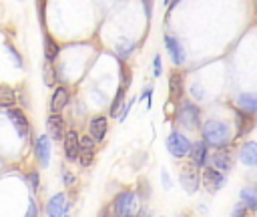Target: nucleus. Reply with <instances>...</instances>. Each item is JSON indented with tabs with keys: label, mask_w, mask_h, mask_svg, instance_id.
Returning a JSON list of instances; mask_svg holds the SVG:
<instances>
[{
	"label": "nucleus",
	"mask_w": 257,
	"mask_h": 217,
	"mask_svg": "<svg viewBox=\"0 0 257 217\" xmlns=\"http://www.w3.org/2000/svg\"><path fill=\"white\" fill-rule=\"evenodd\" d=\"M203 181H205V187L209 191H219L223 187V183H225V177L221 173H217L213 167H207L203 171Z\"/></svg>",
	"instance_id": "12"
},
{
	"label": "nucleus",
	"mask_w": 257,
	"mask_h": 217,
	"mask_svg": "<svg viewBox=\"0 0 257 217\" xmlns=\"http://www.w3.org/2000/svg\"><path fill=\"white\" fill-rule=\"evenodd\" d=\"M239 159H241V163H245V165L253 167V165L257 163V145H255L253 141H251V143H245V145L241 147Z\"/></svg>",
	"instance_id": "18"
},
{
	"label": "nucleus",
	"mask_w": 257,
	"mask_h": 217,
	"mask_svg": "<svg viewBox=\"0 0 257 217\" xmlns=\"http://www.w3.org/2000/svg\"><path fill=\"white\" fill-rule=\"evenodd\" d=\"M133 76H131V68H126L124 62H120V90H124L131 84Z\"/></svg>",
	"instance_id": "24"
},
{
	"label": "nucleus",
	"mask_w": 257,
	"mask_h": 217,
	"mask_svg": "<svg viewBox=\"0 0 257 217\" xmlns=\"http://www.w3.org/2000/svg\"><path fill=\"white\" fill-rule=\"evenodd\" d=\"M167 149H169V153H171L175 159H181V157H185V155L189 153L191 143H189V139H187L185 135H181L179 131H173V133L169 135V139H167Z\"/></svg>",
	"instance_id": "3"
},
{
	"label": "nucleus",
	"mask_w": 257,
	"mask_h": 217,
	"mask_svg": "<svg viewBox=\"0 0 257 217\" xmlns=\"http://www.w3.org/2000/svg\"><path fill=\"white\" fill-rule=\"evenodd\" d=\"M98 217H114V215H112V207H104V209H100Z\"/></svg>",
	"instance_id": "31"
},
{
	"label": "nucleus",
	"mask_w": 257,
	"mask_h": 217,
	"mask_svg": "<svg viewBox=\"0 0 257 217\" xmlns=\"http://www.w3.org/2000/svg\"><path fill=\"white\" fill-rule=\"evenodd\" d=\"M187 155L191 157V163H193V165H199V167L205 165V161H207V147H205V143H203V141L193 143Z\"/></svg>",
	"instance_id": "16"
},
{
	"label": "nucleus",
	"mask_w": 257,
	"mask_h": 217,
	"mask_svg": "<svg viewBox=\"0 0 257 217\" xmlns=\"http://www.w3.org/2000/svg\"><path fill=\"white\" fill-rule=\"evenodd\" d=\"M153 66H155V76H161V70H163V62H161V54H157V56H155V62H153Z\"/></svg>",
	"instance_id": "28"
},
{
	"label": "nucleus",
	"mask_w": 257,
	"mask_h": 217,
	"mask_svg": "<svg viewBox=\"0 0 257 217\" xmlns=\"http://www.w3.org/2000/svg\"><path fill=\"white\" fill-rule=\"evenodd\" d=\"M116 48H118V54H120V60H124V58H126V56H128V54L133 52V44H131V42L126 44V40H120V42L116 44Z\"/></svg>",
	"instance_id": "25"
},
{
	"label": "nucleus",
	"mask_w": 257,
	"mask_h": 217,
	"mask_svg": "<svg viewBox=\"0 0 257 217\" xmlns=\"http://www.w3.org/2000/svg\"><path fill=\"white\" fill-rule=\"evenodd\" d=\"M62 141H64L66 161H76L78 159V135H76V131H68Z\"/></svg>",
	"instance_id": "10"
},
{
	"label": "nucleus",
	"mask_w": 257,
	"mask_h": 217,
	"mask_svg": "<svg viewBox=\"0 0 257 217\" xmlns=\"http://www.w3.org/2000/svg\"><path fill=\"white\" fill-rule=\"evenodd\" d=\"M44 56H46V62H52L56 56H58V44L54 42L52 36H44Z\"/></svg>",
	"instance_id": "21"
},
{
	"label": "nucleus",
	"mask_w": 257,
	"mask_h": 217,
	"mask_svg": "<svg viewBox=\"0 0 257 217\" xmlns=\"http://www.w3.org/2000/svg\"><path fill=\"white\" fill-rule=\"evenodd\" d=\"M211 161H213V169H215L217 173H221V175L227 173V171H231V167H233L231 155H229L227 151H221V149H217V151L213 153Z\"/></svg>",
	"instance_id": "8"
},
{
	"label": "nucleus",
	"mask_w": 257,
	"mask_h": 217,
	"mask_svg": "<svg viewBox=\"0 0 257 217\" xmlns=\"http://www.w3.org/2000/svg\"><path fill=\"white\" fill-rule=\"evenodd\" d=\"M106 119L104 117H96V119H92L90 121V125H88V131H90V139L94 141V143H100L102 139H104V135H106Z\"/></svg>",
	"instance_id": "14"
},
{
	"label": "nucleus",
	"mask_w": 257,
	"mask_h": 217,
	"mask_svg": "<svg viewBox=\"0 0 257 217\" xmlns=\"http://www.w3.org/2000/svg\"><path fill=\"white\" fill-rule=\"evenodd\" d=\"M165 46H167V50H169V54H171V58H173V64L181 66V64L185 62V58H187L183 44H181L175 36H165Z\"/></svg>",
	"instance_id": "7"
},
{
	"label": "nucleus",
	"mask_w": 257,
	"mask_h": 217,
	"mask_svg": "<svg viewBox=\"0 0 257 217\" xmlns=\"http://www.w3.org/2000/svg\"><path fill=\"white\" fill-rule=\"evenodd\" d=\"M44 82L46 84H54V70L50 66H44Z\"/></svg>",
	"instance_id": "27"
},
{
	"label": "nucleus",
	"mask_w": 257,
	"mask_h": 217,
	"mask_svg": "<svg viewBox=\"0 0 257 217\" xmlns=\"http://www.w3.org/2000/svg\"><path fill=\"white\" fill-rule=\"evenodd\" d=\"M26 179H28V183L32 185V189H36V187H38V173H36V171L28 173V175H26Z\"/></svg>",
	"instance_id": "29"
},
{
	"label": "nucleus",
	"mask_w": 257,
	"mask_h": 217,
	"mask_svg": "<svg viewBox=\"0 0 257 217\" xmlns=\"http://www.w3.org/2000/svg\"><path fill=\"white\" fill-rule=\"evenodd\" d=\"M177 119H179V123L185 129H191V131L197 129L199 127V108H197V104H193L189 100L181 102L179 113H177Z\"/></svg>",
	"instance_id": "2"
},
{
	"label": "nucleus",
	"mask_w": 257,
	"mask_h": 217,
	"mask_svg": "<svg viewBox=\"0 0 257 217\" xmlns=\"http://www.w3.org/2000/svg\"><path fill=\"white\" fill-rule=\"evenodd\" d=\"M122 96H124V90L118 88V92H116V96H114V100H112V104H110V115H116V113H118V108H120V104H122Z\"/></svg>",
	"instance_id": "26"
},
{
	"label": "nucleus",
	"mask_w": 257,
	"mask_h": 217,
	"mask_svg": "<svg viewBox=\"0 0 257 217\" xmlns=\"http://www.w3.org/2000/svg\"><path fill=\"white\" fill-rule=\"evenodd\" d=\"M68 102V88L66 86H58L52 94V100H50V111L52 115H60V111L66 106Z\"/></svg>",
	"instance_id": "13"
},
{
	"label": "nucleus",
	"mask_w": 257,
	"mask_h": 217,
	"mask_svg": "<svg viewBox=\"0 0 257 217\" xmlns=\"http://www.w3.org/2000/svg\"><path fill=\"white\" fill-rule=\"evenodd\" d=\"M8 117H10V121L14 123V127H16V131H18V135H20L22 139H26V137L30 135V123H28V119L24 117L22 108L10 106V108H8Z\"/></svg>",
	"instance_id": "6"
},
{
	"label": "nucleus",
	"mask_w": 257,
	"mask_h": 217,
	"mask_svg": "<svg viewBox=\"0 0 257 217\" xmlns=\"http://www.w3.org/2000/svg\"><path fill=\"white\" fill-rule=\"evenodd\" d=\"M114 213L118 217H131L133 211H135V205H137V199H135V193L133 191H122L114 197Z\"/></svg>",
	"instance_id": "4"
},
{
	"label": "nucleus",
	"mask_w": 257,
	"mask_h": 217,
	"mask_svg": "<svg viewBox=\"0 0 257 217\" xmlns=\"http://www.w3.org/2000/svg\"><path fill=\"white\" fill-rule=\"evenodd\" d=\"M16 92L10 86H0V104H14Z\"/></svg>",
	"instance_id": "22"
},
{
	"label": "nucleus",
	"mask_w": 257,
	"mask_h": 217,
	"mask_svg": "<svg viewBox=\"0 0 257 217\" xmlns=\"http://www.w3.org/2000/svg\"><path fill=\"white\" fill-rule=\"evenodd\" d=\"M181 185L185 187L187 193H195L199 189V173L193 163H189L181 169Z\"/></svg>",
	"instance_id": "5"
},
{
	"label": "nucleus",
	"mask_w": 257,
	"mask_h": 217,
	"mask_svg": "<svg viewBox=\"0 0 257 217\" xmlns=\"http://www.w3.org/2000/svg\"><path fill=\"white\" fill-rule=\"evenodd\" d=\"M78 163H80V167H88L90 163H92V159H94V151L92 149H78Z\"/></svg>",
	"instance_id": "23"
},
{
	"label": "nucleus",
	"mask_w": 257,
	"mask_h": 217,
	"mask_svg": "<svg viewBox=\"0 0 257 217\" xmlns=\"http://www.w3.org/2000/svg\"><path fill=\"white\" fill-rule=\"evenodd\" d=\"M241 201H243L245 209L255 211V209H257V193H255V189H253V187H245V189L241 191Z\"/></svg>",
	"instance_id": "20"
},
{
	"label": "nucleus",
	"mask_w": 257,
	"mask_h": 217,
	"mask_svg": "<svg viewBox=\"0 0 257 217\" xmlns=\"http://www.w3.org/2000/svg\"><path fill=\"white\" fill-rule=\"evenodd\" d=\"M46 129H48L50 139H54V141L64 139V119L60 115H50L46 121Z\"/></svg>",
	"instance_id": "9"
},
{
	"label": "nucleus",
	"mask_w": 257,
	"mask_h": 217,
	"mask_svg": "<svg viewBox=\"0 0 257 217\" xmlns=\"http://www.w3.org/2000/svg\"><path fill=\"white\" fill-rule=\"evenodd\" d=\"M237 104H239V108H241V113H245V115H255V111H257V98H255V94H251V92H243V94H239L237 96Z\"/></svg>",
	"instance_id": "15"
},
{
	"label": "nucleus",
	"mask_w": 257,
	"mask_h": 217,
	"mask_svg": "<svg viewBox=\"0 0 257 217\" xmlns=\"http://www.w3.org/2000/svg\"><path fill=\"white\" fill-rule=\"evenodd\" d=\"M46 211H48V217H62L66 213V195L64 193H56L48 201Z\"/></svg>",
	"instance_id": "11"
},
{
	"label": "nucleus",
	"mask_w": 257,
	"mask_h": 217,
	"mask_svg": "<svg viewBox=\"0 0 257 217\" xmlns=\"http://www.w3.org/2000/svg\"><path fill=\"white\" fill-rule=\"evenodd\" d=\"M203 143L205 147H215V149H221L225 147L229 141H231V131L225 123L221 121H207L205 127H203Z\"/></svg>",
	"instance_id": "1"
},
{
	"label": "nucleus",
	"mask_w": 257,
	"mask_h": 217,
	"mask_svg": "<svg viewBox=\"0 0 257 217\" xmlns=\"http://www.w3.org/2000/svg\"><path fill=\"white\" fill-rule=\"evenodd\" d=\"M245 211H247V209H245V205H243V203H239V205L233 209V217H243V215H245Z\"/></svg>",
	"instance_id": "30"
},
{
	"label": "nucleus",
	"mask_w": 257,
	"mask_h": 217,
	"mask_svg": "<svg viewBox=\"0 0 257 217\" xmlns=\"http://www.w3.org/2000/svg\"><path fill=\"white\" fill-rule=\"evenodd\" d=\"M36 211H38L36 203H30V207H28V213H26V217H36Z\"/></svg>",
	"instance_id": "32"
},
{
	"label": "nucleus",
	"mask_w": 257,
	"mask_h": 217,
	"mask_svg": "<svg viewBox=\"0 0 257 217\" xmlns=\"http://www.w3.org/2000/svg\"><path fill=\"white\" fill-rule=\"evenodd\" d=\"M62 179H64V181H66L68 185L72 183V175H68V173H62Z\"/></svg>",
	"instance_id": "33"
},
{
	"label": "nucleus",
	"mask_w": 257,
	"mask_h": 217,
	"mask_svg": "<svg viewBox=\"0 0 257 217\" xmlns=\"http://www.w3.org/2000/svg\"><path fill=\"white\" fill-rule=\"evenodd\" d=\"M36 153H38L40 165H42V167H46V165H48V161H50V141H48V137H46V135L38 137V141H36Z\"/></svg>",
	"instance_id": "17"
},
{
	"label": "nucleus",
	"mask_w": 257,
	"mask_h": 217,
	"mask_svg": "<svg viewBox=\"0 0 257 217\" xmlns=\"http://www.w3.org/2000/svg\"><path fill=\"white\" fill-rule=\"evenodd\" d=\"M169 92H171V98H181L183 94V74L179 72H173L171 78H169Z\"/></svg>",
	"instance_id": "19"
}]
</instances>
